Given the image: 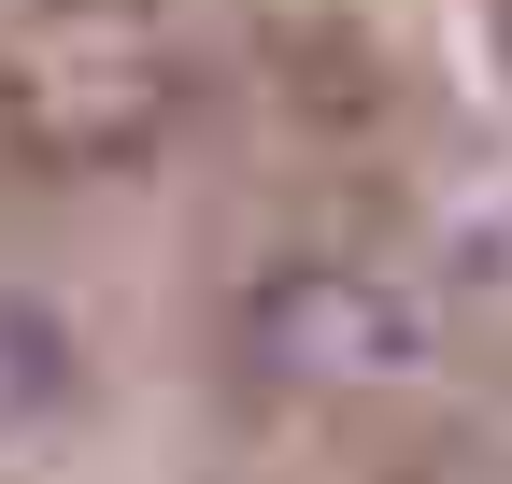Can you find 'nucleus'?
I'll list each match as a JSON object with an SVG mask.
<instances>
[{
	"label": "nucleus",
	"instance_id": "obj_2",
	"mask_svg": "<svg viewBox=\"0 0 512 484\" xmlns=\"http://www.w3.org/2000/svg\"><path fill=\"white\" fill-rule=\"evenodd\" d=\"M242 356L313 399H384V385L441 371V314H427V285L370 271V257H285L242 299Z\"/></svg>",
	"mask_w": 512,
	"mask_h": 484
},
{
	"label": "nucleus",
	"instance_id": "obj_1",
	"mask_svg": "<svg viewBox=\"0 0 512 484\" xmlns=\"http://www.w3.org/2000/svg\"><path fill=\"white\" fill-rule=\"evenodd\" d=\"M185 114V43L157 29V0H43L0 29V143L43 171L143 157Z\"/></svg>",
	"mask_w": 512,
	"mask_h": 484
},
{
	"label": "nucleus",
	"instance_id": "obj_3",
	"mask_svg": "<svg viewBox=\"0 0 512 484\" xmlns=\"http://www.w3.org/2000/svg\"><path fill=\"white\" fill-rule=\"evenodd\" d=\"M72 385H86V356H72V314H57L43 285L0 271V470L43 456L57 428H72Z\"/></svg>",
	"mask_w": 512,
	"mask_h": 484
}]
</instances>
